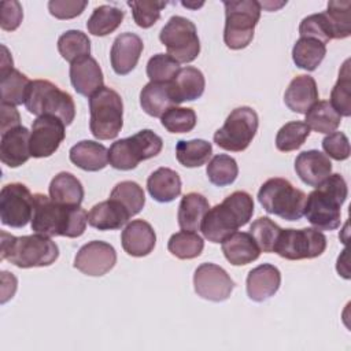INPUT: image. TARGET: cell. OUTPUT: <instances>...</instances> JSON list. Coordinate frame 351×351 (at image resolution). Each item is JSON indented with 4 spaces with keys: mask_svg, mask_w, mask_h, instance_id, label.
<instances>
[{
    "mask_svg": "<svg viewBox=\"0 0 351 351\" xmlns=\"http://www.w3.org/2000/svg\"><path fill=\"white\" fill-rule=\"evenodd\" d=\"M89 129L97 140L115 138L123 125V103L119 93L103 86L89 97Z\"/></svg>",
    "mask_w": 351,
    "mask_h": 351,
    "instance_id": "8992f818",
    "label": "cell"
},
{
    "mask_svg": "<svg viewBox=\"0 0 351 351\" xmlns=\"http://www.w3.org/2000/svg\"><path fill=\"white\" fill-rule=\"evenodd\" d=\"M125 11L118 7L103 4L93 10L90 18L86 22V29L93 36H107L115 32L122 23Z\"/></svg>",
    "mask_w": 351,
    "mask_h": 351,
    "instance_id": "836d02e7",
    "label": "cell"
},
{
    "mask_svg": "<svg viewBox=\"0 0 351 351\" xmlns=\"http://www.w3.org/2000/svg\"><path fill=\"white\" fill-rule=\"evenodd\" d=\"M307 195L295 188L288 180L274 177L265 181L258 192L261 206L269 213L287 221L303 217Z\"/></svg>",
    "mask_w": 351,
    "mask_h": 351,
    "instance_id": "52a82bcc",
    "label": "cell"
},
{
    "mask_svg": "<svg viewBox=\"0 0 351 351\" xmlns=\"http://www.w3.org/2000/svg\"><path fill=\"white\" fill-rule=\"evenodd\" d=\"M71 163L85 171H99L108 165V149L93 140H82L69 152Z\"/></svg>",
    "mask_w": 351,
    "mask_h": 351,
    "instance_id": "83f0119b",
    "label": "cell"
},
{
    "mask_svg": "<svg viewBox=\"0 0 351 351\" xmlns=\"http://www.w3.org/2000/svg\"><path fill=\"white\" fill-rule=\"evenodd\" d=\"M333 27L335 40L346 38L351 34V3L350 1H329L325 11Z\"/></svg>",
    "mask_w": 351,
    "mask_h": 351,
    "instance_id": "7dc6e473",
    "label": "cell"
},
{
    "mask_svg": "<svg viewBox=\"0 0 351 351\" xmlns=\"http://www.w3.org/2000/svg\"><path fill=\"white\" fill-rule=\"evenodd\" d=\"M140 106L151 117L160 118L169 108L177 106L170 82H148L140 92Z\"/></svg>",
    "mask_w": 351,
    "mask_h": 351,
    "instance_id": "f1b7e54d",
    "label": "cell"
},
{
    "mask_svg": "<svg viewBox=\"0 0 351 351\" xmlns=\"http://www.w3.org/2000/svg\"><path fill=\"white\" fill-rule=\"evenodd\" d=\"M180 71V63L167 53H156L147 63V75L151 82H170Z\"/></svg>",
    "mask_w": 351,
    "mask_h": 351,
    "instance_id": "bcb514c9",
    "label": "cell"
},
{
    "mask_svg": "<svg viewBox=\"0 0 351 351\" xmlns=\"http://www.w3.org/2000/svg\"><path fill=\"white\" fill-rule=\"evenodd\" d=\"M318 101V88L317 82L311 75L300 74L295 77L285 93L284 103L285 106L298 114H306L315 103Z\"/></svg>",
    "mask_w": 351,
    "mask_h": 351,
    "instance_id": "cb8c5ba5",
    "label": "cell"
},
{
    "mask_svg": "<svg viewBox=\"0 0 351 351\" xmlns=\"http://www.w3.org/2000/svg\"><path fill=\"white\" fill-rule=\"evenodd\" d=\"M182 5H184V7H188V8H199V7L203 5V3L195 4V3H185V1H182Z\"/></svg>",
    "mask_w": 351,
    "mask_h": 351,
    "instance_id": "db71d44e",
    "label": "cell"
},
{
    "mask_svg": "<svg viewBox=\"0 0 351 351\" xmlns=\"http://www.w3.org/2000/svg\"><path fill=\"white\" fill-rule=\"evenodd\" d=\"M58 51L70 64L85 56H90V40L81 30H67L58 40Z\"/></svg>",
    "mask_w": 351,
    "mask_h": 351,
    "instance_id": "8d00e7d4",
    "label": "cell"
},
{
    "mask_svg": "<svg viewBox=\"0 0 351 351\" xmlns=\"http://www.w3.org/2000/svg\"><path fill=\"white\" fill-rule=\"evenodd\" d=\"M166 4L167 3L165 1H128L136 25L143 29H148L159 21L160 11L166 7Z\"/></svg>",
    "mask_w": 351,
    "mask_h": 351,
    "instance_id": "c3c4849f",
    "label": "cell"
},
{
    "mask_svg": "<svg viewBox=\"0 0 351 351\" xmlns=\"http://www.w3.org/2000/svg\"><path fill=\"white\" fill-rule=\"evenodd\" d=\"M170 86L176 104H181L199 99L204 92L206 80L199 69L186 66L180 69L177 75L170 81Z\"/></svg>",
    "mask_w": 351,
    "mask_h": 351,
    "instance_id": "484cf974",
    "label": "cell"
},
{
    "mask_svg": "<svg viewBox=\"0 0 351 351\" xmlns=\"http://www.w3.org/2000/svg\"><path fill=\"white\" fill-rule=\"evenodd\" d=\"M110 199L119 202L130 214V217L138 214L145 204V195L143 188L134 181L118 182L110 193Z\"/></svg>",
    "mask_w": 351,
    "mask_h": 351,
    "instance_id": "ab89813d",
    "label": "cell"
},
{
    "mask_svg": "<svg viewBox=\"0 0 351 351\" xmlns=\"http://www.w3.org/2000/svg\"><path fill=\"white\" fill-rule=\"evenodd\" d=\"M208 210H210L208 200L202 193L189 192L184 195L180 202L178 213H177L180 228L188 232L200 230L203 218Z\"/></svg>",
    "mask_w": 351,
    "mask_h": 351,
    "instance_id": "4dcf8cb0",
    "label": "cell"
},
{
    "mask_svg": "<svg viewBox=\"0 0 351 351\" xmlns=\"http://www.w3.org/2000/svg\"><path fill=\"white\" fill-rule=\"evenodd\" d=\"M117 263L115 248L100 240H93L84 244L75 258L74 267L90 277H100L107 274Z\"/></svg>",
    "mask_w": 351,
    "mask_h": 351,
    "instance_id": "2e32d148",
    "label": "cell"
},
{
    "mask_svg": "<svg viewBox=\"0 0 351 351\" xmlns=\"http://www.w3.org/2000/svg\"><path fill=\"white\" fill-rule=\"evenodd\" d=\"M162 126L170 133H188L196 126V112L189 107H171L160 117Z\"/></svg>",
    "mask_w": 351,
    "mask_h": 351,
    "instance_id": "ee69618b",
    "label": "cell"
},
{
    "mask_svg": "<svg viewBox=\"0 0 351 351\" xmlns=\"http://www.w3.org/2000/svg\"><path fill=\"white\" fill-rule=\"evenodd\" d=\"M159 40L166 47L167 55L178 63L193 62L200 52L195 23L180 15H174L167 21L159 33Z\"/></svg>",
    "mask_w": 351,
    "mask_h": 351,
    "instance_id": "8fae6325",
    "label": "cell"
},
{
    "mask_svg": "<svg viewBox=\"0 0 351 351\" xmlns=\"http://www.w3.org/2000/svg\"><path fill=\"white\" fill-rule=\"evenodd\" d=\"M144 44L143 40L130 32L119 34L111 47L110 60L111 67L118 75L129 74L136 66L141 56Z\"/></svg>",
    "mask_w": 351,
    "mask_h": 351,
    "instance_id": "e0dca14e",
    "label": "cell"
},
{
    "mask_svg": "<svg viewBox=\"0 0 351 351\" xmlns=\"http://www.w3.org/2000/svg\"><path fill=\"white\" fill-rule=\"evenodd\" d=\"M32 230L48 237H80L88 223V213L81 206H63L44 193L33 195Z\"/></svg>",
    "mask_w": 351,
    "mask_h": 351,
    "instance_id": "6da1fadb",
    "label": "cell"
},
{
    "mask_svg": "<svg viewBox=\"0 0 351 351\" xmlns=\"http://www.w3.org/2000/svg\"><path fill=\"white\" fill-rule=\"evenodd\" d=\"M33 195L21 182H11L0 192V219L10 228H23L32 219Z\"/></svg>",
    "mask_w": 351,
    "mask_h": 351,
    "instance_id": "4fadbf2b",
    "label": "cell"
},
{
    "mask_svg": "<svg viewBox=\"0 0 351 351\" xmlns=\"http://www.w3.org/2000/svg\"><path fill=\"white\" fill-rule=\"evenodd\" d=\"M322 148L326 156L335 160H346L350 156V141L343 132H332L322 140Z\"/></svg>",
    "mask_w": 351,
    "mask_h": 351,
    "instance_id": "681fc988",
    "label": "cell"
},
{
    "mask_svg": "<svg viewBox=\"0 0 351 351\" xmlns=\"http://www.w3.org/2000/svg\"><path fill=\"white\" fill-rule=\"evenodd\" d=\"M211 154V143L202 138L180 140L176 145V158L185 167H200L208 162Z\"/></svg>",
    "mask_w": 351,
    "mask_h": 351,
    "instance_id": "d590c367",
    "label": "cell"
},
{
    "mask_svg": "<svg viewBox=\"0 0 351 351\" xmlns=\"http://www.w3.org/2000/svg\"><path fill=\"white\" fill-rule=\"evenodd\" d=\"M121 243L126 254L141 258L152 252L156 244V234L147 221L133 219L122 230Z\"/></svg>",
    "mask_w": 351,
    "mask_h": 351,
    "instance_id": "44dd1931",
    "label": "cell"
},
{
    "mask_svg": "<svg viewBox=\"0 0 351 351\" xmlns=\"http://www.w3.org/2000/svg\"><path fill=\"white\" fill-rule=\"evenodd\" d=\"M25 107L30 114L37 117L55 115L67 126L74 121L75 104L70 93L59 89L48 80L30 81L26 96Z\"/></svg>",
    "mask_w": 351,
    "mask_h": 351,
    "instance_id": "5b68a950",
    "label": "cell"
},
{
    "mask_svg": "<svg viewBox=\"0 0 351 351\" xmlns=\"http://www.w3.org/2000/svg\"><path fill=\"white\" fill-rule=\"evenodd\" d=\"M86 5V0H51L48 10L58 19H71L81 15Z\"/></svg>",
    "mask_w": 351,
    "mask_h": 351,
    "instance_id": "f907efd6",
    "label": "cell"
},
{
    "mask_svg": "<svg viewBox=\"0 0 351 351\" xmlns=\"http://www.w3.org/2000/svg\"><path fill=\"white\" fill-rule=\"evenodd\" d=\"M326 55V45L315 38L300 37L292 48L293 63L303 70L314 71Z\"/></svg>",
    "mask_w": 351,
    "mask_h": 351,
    "instance_id": "d6a6232c",
    "label": "cell"
},
{
    "mask_svg": "<svg viewBox=\"0 0 351 351\" xmlns=\"http://www.w3.org/2000/svg\"><path fill=\"white\" fill-rule=\"evenodd\" d=\"M129 218V211L114 199L95 204L88 213V223L99 230L121 229L128 223Z\"/></svg>",
    "mask_w": 351,
    "mask_h": 351,
    "instance_id": "d4e9b609",
    "label": "cell"
},
{
    "mask_svg": "<svg viewBox=\"0 0 351 351\" xmlns=\"http://www.w3.org/2000/svg\"><path fill=\"white\" fill-rule=\"evenodd\" d=\"M204 248V240L196 232L181 230L169 239L167 250L178 259L197 258Z\"/></svg>",
    "mask_w": 351,
    "mask_h": 351,
    "instance_id": "74e56055",
    "label": "cell"
},
{
    "mask_svg": "<svg viewBox=\"0 0 351 351\" xmlns=\"http://www.w3.org/2000/svg\"><path fill=\"white\" fill-rule=\"evenodd\" d=\"M281 228L269 217H259L250 226V234L263 252H273Z\"/></svg>",
    "mask_w": 351,
    "mask_h": 351,
    "instance_id": "f6af8a7d",
    "label": "cell"
},
{
    "mask_svg": "<svg viewBox=\"0 0 351 351\" xmlns=\"http://www.w3.org/2000/svg\"><path fill=\"white\" fill-rule=\"evenodd\" d=\"M295 171L306 185L317 188L330 176L332 162L321 151H303L295 159Z\"/></svg>",
    "mask_w": 351,
    "mask_h": 351,
    "instance_id": "ffe728a7",
    "label": "cell"
},
{
    "mask_svg": "<svg viewBox=\"0 0 351 351\" xmlns=\"http://www.w3.org/2000/svg\"><path fill=\"white\" fill-rule=\"evenodd\" d=\"M64 123L55 115H41L32 125L29 149L33 158H48L66 137Z\"/></svg>",
    "mask_w": 351,
    "mask_h": 351,
    "instance_id": "5bb4252c",
    "label": "cell"
},
{
    "mask_svg": "<svg viewBox=\"0 0 351 351\" xmlns=\"http://www.w3.org/2000/svg\"><path fill=\"white\" fill-rule=\"evenodd\" d=\"M49 197L63 206H81L84 200V186L74 174L60 171L49 184Z\"/></svg>",
    "mask_w": 351,
    "mask_h": 351,
    "instance_id": "1f68e13d",
    "label": "cell"
},
{
    "mask_svg": "<svg viewBox=\"0 0 351 351\" xmlns=\"http://www.w3.org/2000/svg\"><path fill=\"white\" fill-rule=\"evenodd\" d=\"M223 41L230 49H243L254 38L255 26L261 18V3L255 0L223 1Z\"/></svg>",
    "mask_w": 351,
    "mask_h": 351,
    "instance_id": "ba28073f",
    "label": "cell"
},
{
    "mask_svg": "<svg viewBox=\"0 0 351 351\" xmlns=\"http://www.w3.org/2000/svg\"><path fill=\"white\" fill-rule=\"evenodd\" d=\"M23 18L22 5L19 1H1V18L0 26L5 32H14L19 27Z\"/></svg>",
    "mask_w": 351,
    "mask_h": 351,
    "instance_id": "816d5d0a",
    "label": "cell"
},
{
    "mask_svg": "<svg viewBox=\"0 0 351 351\" xmlns=\"http://www.w3.org/2000/svg\"><path fill=\"white\" fill-rule=\"evenodd\" d=\"M325 248L326 237L318 229H281L273 252L288 261H300L317 258Z\"/></svg>",
    "mask_w": 351,
    "mask_h": 351,
    "instance_id": "7c38bea8",
    "label": "cell"
},
{
    "mask_svg": "<svg viewBox=\"0 0 351 351\" xmlns=\"http://www.w3.org/2000/svg\"><path fill=\"white\" fill-rule=\"evenodd\" d=\"M299 34L300 37L315 38L325 45L335 38L332 23L325 11L306 16L299 25Z\"/></svg>",
    "mask_w": 351,
    "mask_h": 351,
    "instance_id": "7bdbcfd3",
    "label": "cell"
},
{
    "mask_svg": "<svg viewBox=\"0 0 351 351\" xmlns=\"http://www.w3.org/2000/svg\"><path fill=\"white\" fill-rule=\"evenodd\" d=\"M59 256V248L51 237L44 234L12 236L1 232L0 259L22 267H43L52 265Z\"/></svg>",
    "mask_w": 351,
    "mask_h": 351,
    "instance_id": "277c9868",
    "label": "cell"
},
{
    "mask_svg": "<svg viewBox=\"0 0 351 351\" xmlns=\"http://www.w3.org/2000/svg\"><path fill=\"white\" fill-rule=\"evenodd\" d=\"M1 73H0V89H1V103L19 106L25 103V96L30 80L22 74L19 70L12 67V58L8 49L1 45Z\"/></svg>",
    "mask_w": 351,
    "mask_h": 351,
    "instance_id": "ac0fdd59",
    "label": "cell"
},
{
    "mask_svg": "<svg viewBox=\"0 0 351 351\" xmlns=\"http://www.w3.org/2000/svg\"><path fill=\"white\" fill-rule=\"evenodd\" d=\"M221 244L226 261L233 266L248 265L256 261L261 255V250L254 237L245 232H234L229 234Z\"/></svg>",
    "mask_w": 351,
    "mask_h": 351,
    "instance_id": "4316f807",
    "label": "cell"
},
{
    "mask_svg": "<svg viewBox=\"0 0 351 351\" xmlns=\"http://www.w3.org/2000/svg\"><path fill=\"white\" fill-rule=\"evenodd\" d=\"M151 197L159 203H170L181 195V178L169 167H159L147 180Z\"/></svg>",
    "mask_w": 351,
    "mask_h": 351,
    "instance_id": "f546056e",
    "label": "cell"
},
{
    "mask_svg": "<svg viewBox=\"0 0 351 351\" xmlns=\"http://www.w3.org/2000/svg\"><path fill=\"white\" fill-rule=\"evenodd\" d=\"M258 125L259 119L254 108L237 107L228 115L222 128L214 133V143L225 151L241 152L254 140Z\"/></svg>",
    "mask_w": 351,
    "mask_h": 351,
    "instance_id": "30bf717a",
    "label": "cell"
},
{
    "mask_svg": "<svg viewBox=\"0 0 351 351\" xmlns=\"http://www.w3.org/2000/svg\"><path fill=\"white\" fill-rule=\"evenodd\" d=\"M304 115H306L304 123L308 126V129L317 133H324V134L336 132V129L341 122V117L326 100L317 101Z\"/></svg>",
    "mask_w": 351,
    "mask_h": 351,
    "instance_id": "e575fe53",
    "label": "cell"
},
{
    "mask_svg": "<svg viewBox=\"0 0 351 351\" xmlns=\"http://www.w3.org/2000/svg\"><path fill=\"white\" fill-rule=\"evenodd\" d=\"M347 196L348 188L343 176L330 174L308 193L303 215L318 230H335L340 226L341 206Z\"/></svg>",
    "mask_w": 351,
    "mask_h": 351,
    "instance_id": "3957f363",
    "label": "cell"
},
{
    "mask_svg": "<svg viewBox=\"0 0 351 351\" xmlns=\"http://www.w3.org/2000/svg\"><path fill=\"white\" fill-rule=\"evenodd\" d=\"M30 132L25 126H18L1 133L0 159L8 167H19L29 160Z\"/></svg>",
    "mask_w": 351,
    "mask_h": 351,
    "instance_id": "603a6c76",
    "label": "cell"
},
{
    "mask_svg": "<svg viewBox=\"0 0 351 351\" xmlns=\"http://www.w3.org/2000/svg\"><path fill=\"white\" fill-rule=\"evenodd\" d=\"M193 287L197 296L210 302H223L229 299L234 281L226 270L215 263H202L193 274Z\"/></svg>",
    "mask_w": 351,
    "mask_h": 351,
    "instance_id": "9a60e30c",
    "label": "cell"
},
{
    "mask_svg": "<svg viewBox=\"0 0 351 351\" xmlns=\"http://www.w3.org/2000/svg\"><path fill=\"white\" fill-rule=\"evenodd\" d=\"M247 295L254 302H263L274 296L281 285L280 270L270 263H263L252 270L247 276Z\"/></svg>",
    "mask_w": 351,
    "mask_h": 351,
    "instance_id": "7402d4cb",
    "label": "cell"
},
{
    "mask_svg": "<svg viewBox=\"0 0 351 351\" xmlns=\"http://www.w3.org/2000/svg\"><path fill=\"white\" fill-rule=\"evenodd\" d=\"M206 173L211 184L215 186H226L233 184L237 178L239 166L232 156L226 154H218L208 162Z\"/></svg>",
    "mask_w": 351,
    "mask_h": 351,
    "instance_id": "f35d334b",
    "label": "cell"
},
{
    "mask_svg": "<svg viewBox=\"0 0 351 351\" xmlns=\"http://www.w3.org/2000/svg\"><path fill=\"white\" fill-rule=\"evenodd\" d=\"M70 81L74 90L86 97L104 86L103 71L92 56H85L70 64Z\"/></svg>",
    "mask_w": 351,
    "mask_h": 351,
    "instance_id": "d6986e66",
    "label": "cell"
},
{
    "mask_svg": "<svg viewBox=\"0 0 351 351\" xmlns=\"http://www.w3.org/2000/svg\"><path fill=\"white\" fill-rule=\"evenodd\" d=\"M310 134L308 126L302 121H292L280 128L276 136V147L281 152H291L300 148Z\"/></svg>",
    "mask_w": 351,
    "mask_h": 351,
    "instance_id": "b9f144b4",
    "label": "cell"
},
{
    "mask_svg": "<svg viewBox=\"0 0 351 351\" xmlns=\"http://www.w3.org/2000/svg\"><path fill=\"white\" fill-rule=\"evenodd\" d=\"M350 60L347 59L339 73L337 82L330 92V104L340 117L351 115V80Z\"/></svg>",
    "mask_w": 351,
    "mask_h": 351,
    "instance_id": "60d3db41",
    "label": "cell"
},
{
    "mask_svg": "<svg viewBox=\"0 0 351 351\" xmlns=\"http://www.w3.org/2000/svg\"><path fill=\"white\" fill-rule=\"evenodd\" d=\"M254 214L252 196L245 191L230 193L219 204L211 207L203 218L200 230L211 243H222L240 226L248 223Z\"/></svg>",
    "mask_w": 351,
    "mask_h": 351,
    "instance_id": "7a4b0ae2",
    "label": "cell"
},
{
    "mask_svg": "<svg viewBox=\"0 0 351 351\" xmlns=\"http://www.w3.org/2000/svg\"><path fill=\"white\" fill-rule=\"evenodd\" d=\"M19 121H21V117L15 106L1 103V133L21 126Z\"/></svg>",
    "mask_w": 351,
    "mask_h": 351,
    "instance_id": "f5cc1de1",
    "label": "cell"
},
{
    "mask_svg": "<svg viewBox=\"0 0 351 351\" xmlns=\"http://www.w3.org/2000/svg\"><path fill=\"white\" fill-rule=\"evenodd\" d=\"M163 140L151 129H143L136 134L117 140L108 149V162L117 170H133L141 160L160 154Z\"/></svg>",
    "mask_w": 351,
    "mask_h": 351,
    "instance_id": "9c48e42d",
    "label": "cell"
}]
</instances>
